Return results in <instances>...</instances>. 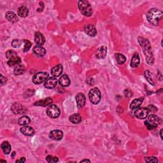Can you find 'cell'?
<instances>
[{"label":"cell","mask_w":163,"mask_h":163,"mask_svg":"<svg viewBox=\"0 0 163 163\" xmlns=\"http://www.w3.org/2000/svg\"><path fill=\"white\" fill-rule=\"evenodd\" d=\"M26 69L24 65L22 64H18L16 66V68H14V74L16 75H22L24 73Z\"/></svg>","instance_id":"83f0119b"},{"label":"cell","mask_w":163,"mask_h":163,"mask_svg":"<svg viewBox=\"0 0 163 163\" xmlns=\"http://www.w3.org/2000/svg\"><path fill=\"white\" fill-rule=\"evenodd\" d=\"M89 98L90 102L94 104H97L99 103L102 95L98 88L94 87L91 89L89 93Z\"/></svg>","instance_id":"8992f818"},{"label":"cell","mask_w":163,"mask_h":163,"mask_svg":"<svg viewBox=\"0 0 163 163\" xmlns=\"http://www.w3.org/2000/svg\"><path fill=\"white\" fill-rule=\"evenodd\" d=\"M70 121L72 122L73 124H79L82 121V117L80 114L79 113H75L71 115L69 117Z\"/></svg>","instance_id":"484cf974"},{"label":"cell","mask_w":163,"mask_h":163,"mask_svg":"<svg viewBox=\"0 0 163 163\" xmlns=\"http://www.w3.org/2000/svg\"><path fill=\"white\" fill-rule=\"evenodd\" d=\"M49 78V74L46 72L36 73L33 77V82L36 85L40 84L45 82V80Z\"/></svg>","instance_id":"ba28073f"},{"label":"cell","mask_w":163,"mask_h":163,"mask_svg":"<svg viewBox=\"0 0 163 163\" xmlns=\"http://www.w3.org/2000/svg\"><path fill=\"white\" fill-rule=\"evenodd\" d=\"M22 42L23 44V51L25 52L30 50L31 47V43L27 40H24Z\"/></svg>","instance_id":"1f68e13d"},{"label":"cell","mask_w":163,"mask_h":163,"mask_svg":"<svg viewBox=\"0 0 163 163\" xmlns=\"http://www.w3.org/2000/svg\"><path fill=\"white\" fill-rule=\"evenodd\" d=\"M26 162V159L24 157H22L21 159L16 161V162Z\"/></svg>","instance_id":"ab89813d"},{"label":"cell","mask_w":163,"mask_h":163,"mask_svg":"<svg viewBox=\"0 0 163 163\" xmlns=\"http://www.w3.org/2000/svg\"><path fill=\"white\" fill-rule=\"evenodd\" d=\"M143 99H144V98H140L134 99L130 104L131 110H134L137 109L140 107L143 102Z\"/></svg>","instance_id":"603a6c76"},{"label":"cell","mask_w":163,"mask_h":163,"mask_svg":"<svg viewBox=\"0 0 163 163\" xmlns=\"http://www.w3.org/2000/svg\"><path fill=\"white\" fill-rule=\"evenodd\" d=\"M58 161H59L58 157H53V162H57Z\"/></svg>","instance_id":"60d3db41"},{"label":"cell","mask_w":163,"mask_h":163,"mask_svg":"<svg viewBox=\"0 0 163 163\" xmlns=\"http://www.w3.org/2000/svg\"><path fill=\"white\" fill-rule=\"evenodd\" d=\"M21 132L24 135L27 136H32L35 135V131L31 127L26 126H24L20 129Z\"/></svg>","instance_id":"d6986e66"},{"label":"cell","mask_w":163,"mask_h":163,"mask_svg":"<svg viewBox=\"0 0 163 163\" xmlns=\"http://www.w3.org/2000/svg\"><path fill=\"white\" fill-rule=\"evenodd\" d=\"M5 17L7 18V20L10 22H11L12 23H16L19 21V18L16 14L12 12V11H8L6 13Z\"/></svg>","instance_id":"7402d4cb"},{"label":"cell","mask_w":163,"mask_h":163,"mask_svg":"<svg viewBox=\"0 0 163 163\" xmlns=\"http://www.w3.org/2000/svg\"><path fill=\"white\" fill-rule=\"evenodd\" d=\"M0 161H1V162H6V161H3V160H0Z\"/></svg>","instance_id":"f6af8a7d"},{"label":"cell","mask_w":163,"mask_h":163,"mask_svg":"<svg viewBox=\"0 0 163 163\" xmlns=\"http://www.w3.org/2000/svg\"><path fill=\"white\" fill-rule=\"evenodd\" d=\"M12 112L14 114H23L26 112V108L19 103H15L12 105L11 108Z\"/></svg>","instance_id":"30bf717a"},{"label":"cell","mask_w":163,"mask_h":163,"mask_svg":"<svg viewBox=\"0 0 163 163\" xmlns=\"http://www.w3.org/2000/svg\"><path fill=\"white\" fill-rule=\"evenodd\" d=\"M147 117V120L145 121V125L149 130L155 129L162 122V120L155 114H151Z\"/></svg>","instance_id":"3957f363"},{"label":"cell","mask_w":163,"mask_h":163,"mask_svg":"<svg viewBox=\"0 0 163 163\" xmlns=\"http://www.w3.org/2000/svg\"><path fill=\"white\" fill-rule=\"evenodd\" d=\"M1 149L5 154H9L11 152V145L8 142H4L1 145Z\"/></svg>","instance_id":"4316f807"},{"label":"cell","mask_w":163,"mask_h":163,"mask_svg":"<svg viewBox=\"0 0 163 163\" xmlns=\"http://www.w3.org/2000/svg\"><path fill=\"white\" fill-rule=\"evenodd\" d=\"M76 102L77 107L79 109H82L84 107L85 104V96L83 93H79L76 96Z\"/></svg>","instance_id":"5bb4252c"},{"label":"cell","mask_w":163,"mask_h":163,"mask_svg":"<svg viewBox=\"0 0 163 163\" xmlns=\"http://www.w3.org/2000/svg\"><path fill=\"white\" fill-rule=\"evenodd\" d=\"M6 56L8 59L7 64L10 66L18 65L21 63V59L16 52L13 50H9L6 52Z\"/></svg>","instance_id":"5b68a950"},{"label":"cell","mask_w":163,"mask_h":163,"mask_svg":"<svg viewBox=\"0 0 163 163\" xmlns=\"http://www.w3.org/2000/svg\"><path fill=\"white\" fill-rule=\"evenodd\" d=\"M22 44V42L20 40H19L17 39L16 40H13L12 42V45L14 48H19L21 46Z\"/></svg>","instance_id":"d6a6232c"},{"label":"cell","mask_w":163,"mask_h":163,"mask_svg":"<svg viewBox=\"0 0 163 163\" xmlns=\"http://www.w3.org/2000/svg\"><path fill=\"white\" fill-rule=\"evenodd\" d=\"M124 96L126 98H131L133 96L132 91L129 89H126L124 90Z\"/></svg>","instance_id":"d590c367"},{"label":"cell","mask_w":163,"mask_h":163,"mask_svg":"<svg viewBox=\"0 0 163 163\" xmlns=\"http://www.w3.org/2000/svg\"><path fill=\"white\" fill-rule=\"evenodd\" d=\"M107 54V47L106 46H102L99 47L96 52V57L99 59H104Z\"/></svg>","instance_id":"7c38bea8"},{"label":"cell","mask_w":163,"mask_h":163,"mask_svg":"<svg viewBox=\"0 0 163 163\" xmlns=\"http://www.w3.org/2000/svg\"><path fill=\"white\" fill-rule=\"evenodd\" d=\"M33 53L39 57H43L46 54V50L41 46H35L33 48Z\"/></svg>","instance_id":"44dd1931"},{"label":"cell","mask_w":163,"mask_h":163,"mask_svg":"<svg viewBox=\"0 0 163 163\" xmlns=\"http://www.w3.org/2000/svg\"><path fill=\"white\" fill-rule=\"evenodd\" d=\"M149 112L147 108H138L134 113V116L138 119H145L148 116Z\"/></svg>","instance_id":"9c48e42d"},{"label":"cell","mask_w":163,"mask_h":163,"mask_svg":"<svg viewBox=\"0 0 163 163\" xmlns=\"http://www.w3.org/2000/svg\"><path fill=\"white\" fill-rule=\"evenodd\" d=\"M147 109L148 110V112H152V113H156L157 112V110H158L157 107L153 104L148 105V107H147Z\"/></svg>","instance_id":"e575fe53"},{"label":"cell","mask_w":163,"mask_h":163,"mask_svg":"<svg viewBox=\"0 0 163 163\" xmlns=\"http://www.w3.org/2000/svg\"><path fill=\"white\" fill-rule=\"evenodd\" d=\"M52 99L51 98H47L45 99H43L41 100L38 101V102H35L34 103V105L37 107H45L47 106H49L52 103Z\"/></svg>","instance_id":"9a60e30c"},{"label":"cell","mask_w":163,"mask_h":163,"mask_svg":"<svg viewBox=\"0 0 163 163\" xmlns=\"http://www.w3.org/2000/svg\"><path fill=\"white\" fill-rule=\"evenodd\" d=\"M63 71V67L61 64H57L52 68L51 70V75L57 77V76H59Z\"/></svg>","instance_id":"ac0fdd59"},{"label":"cell","mask_w":163,"mask_h":163,"mask_svg":"<svg viewBox=\"0 0 163 163\" xmlns=\"http://www.w3.org/2000/svg\"><path fill=\"white\" fill-rule=\"evenodd\" d=\"M49 137L55 141H59L63 137V132L60 130H53L50 132Z\"/></svg>","instance_id":"4fadbf2b"},{"label":"cell","mask_w":163,"mask_h":163,"mask_svg":"<svg viewBox=\"0 0 163 163\" xmlns=\"http://www.w3.org/2000/svg\"><path fill=\"white\" fill-rule=\"evenodd\" d=\"M57 84V79L54 76L48 78L44 82V87L47 89H52L56 87Z\"/></svg>","instance_id":"8fae6325"},{"label":"cell","mask_w":163,"mask_h":163,"mask_svg":"<svg viewBox=\"0 0 163 163\" xmlns=\"http://www.w3.org/2000/svg\"><path fill=\"white\" fill-rule=\"evenodd\" d=\"M46 160L48 162H53V157H52V156L49 155L47 157H46Z\"/></svg>","instance_id":"f35d334b"},{"label":"cell","mask_w":163,"mask_h":163,"mask_svg":"<svg viewBox=\"0 0 163 163\" xmlns=\"http://www.w3.org/2000/svg\"><path fill=\"white\" fill-rule=\"evenodd\" d=\"M31 122V119L27 116H23L18 120V123L21 126H26Z\"/></svg>","instance_id":"f546056e"},{"label":"cell","mask_w":163,"mask_h":163,"mask_svg":"<svg viewBox=\"0 0 163 163\" xmlns=\"http://www.w3.org/2000/svg\"><path fill=\"white\" fill-rule=\"evenodd\" d=\"M47 114L50 118L57 119L59 117L61 114L60 109L55 104H50L47 108Z\"/></svg>","instance_id":"52a82bcc"},{"label":"cell","mask_w":163,"mask_h":163,"mask_svg":"<svg viewBox=\"0 0 163 163\" xmlns=\"http://www.w3.org/2000/svg\"><path fill=\"white\" fill-rule=\"evenodd\" d=\"M138 42L141 45L142 49L143 50V54L145 56V59L147 63L148 64H153L154 63V56L151 49V46L149 41L146 38L142 37H138Z\"/></svg>","instance_id":"6da1fadb"},{"label":"cell","mask_w":163,"mask_h":163,"mask_svg":"<svg viewBox=\"0 0 163 163\" xmlns=\"http://www.w3.org/2000/svg\"><path fill=\"white\" fill-rule=\"evenodd\" d=\"M17 13L21 17H26L29 14V10L26 7L22 6L18 8Z\"/></svg>","instance_id":"d4e9b609"},{"label":"cell","mask_w":163,"mask_h":163,"mask_svg":"<svg viewBox=\"0 0 163 163\" xmlns=\"http://www.w3.org/2000/svg\"><path fill=\"white\" fill-rule=\"evenodd\" d=\"M33 94H34V90H32V89H29V90H27L24 94H26V98H29L31 96L33 95Z\"/></svg>","instance_id":"8d00e7d4"},{"label":"cell","mask_w":163,"mask_h":163,"mask_svg":"<svg viewBox=\"0 0 163 163\" xmlns=\"http://www.w3.org/2000/svg\"><path fill=\"white\" fill-rule=\"evenodd\" d=\"M160 135H161V138L162 140V139H163V138H162V129H161V131H160Z\"/></svg>","instance_id":"7bdbcfd3"},{"label":"cell","mask_w":163,"mask_h":163,"mask_svg":"<svg viewBox=\"0 0 163 163\" xmlns=\"http://www.w3.org/2000/svg\"><path fill=\"white\" fill-rule=\"evenodd\" d=\"M7 83V79L1 75V85H3Z\"/></svg>","instance_id":"74e56055"},{"label":"cell","mask_w":163,"mask_h":163,"mask_svg":"<svg viewBox=\"0 0 163 163\" xmlns=\"http://www.w3.org/2000/svg\"><path fill=\"white\" fill-rule=\"evenodd\" d=\"M35 42L38 46H42L45 44V38L42 33L40 32H36L35 35Z\"/></svg>","instance_id":"2e32d148"},{"label":"cell","mask_w":163,"mask_h":163,"mask_svg":"<svg viewBox=\"0 0 163 163\" xmlns=\"http://www.w3.org/2000/svg\"><path fill=\"white\" fill-rule=\"evenodd\" d=\"M163 16L162 12L159 9L156 8H151L148 10L147 13V21L149 22L151 24L155 26L159 25L160 21L162 20Z\"/></svg>","instance_id":"7a4b0ae2"},{"label":"cell","mask_w":163,"mask_h":163,"mask_svg":"<svg viewBox=\"0 0 163 163\" xmlns=\"http://www.w3.org/2000/svg\"><path fill=\"white\" fill-rule=\"evenodd\" d=\"M140 63V59L138 53H135L132 57L130 65L132 68H136Z\"/></svg>","instance_id":"cb8c5ba5"},{"label":"cell","mask_w":163,"mask_h":163,"mask_svg":"<svg viewBox=\"0 0 163 163\" xmlns=\"http://www.w3.org/2000/svg\"><path fill=\"white\" fill-rule=\"evenodd\" d=\"M145 160L147 162H159V160L155 157H145Z\"/></svg>","instance_id":"836d02e7"},{"label":"cell","mask_w":163,"mask_h":163,"mask_svg":"<svg viewBox=\"0 0 163 163\" xmlns=\"http://www.w3.org/2000/svg\"><path fill=\"white\" fill-rule=\"evenodd\" d=\"M115 57H116V61L119 64H123L124 63H126V57L124 56L123 54L117 53V54H115Z\"/></svg>","instance_id":"f1b7e54d"},{"label":"cell","mask_w":163,"mask_h":163,"mask_svg":"<svg viewBox=\"0 0 163 163\" xmlns=\"http://www.w3.org/2000/svg\"><path fill=\"white\" fill-rule=\"evenodd\" d=\"M90 162V161L88 159H84V160H82V161H81L80 162Z\"/></svg>","instance_id":"b9f144b4"},{"label":"cell","mask_w":163,"mask_h":163,"mask_svg":"<svg viewBox=\"0 0 163 163\" xmlns=\"http://www.w3.org/2000/svg\"><path fill=\"white\" fill-rule=\"evenodd\" d=\"M16 155V152H13L12 155H11V156H12V157H13Z\"/></svg>","instance_id":"ee69618b"},{"label":"cell","mask_w":163,"mask_h":163,"mask_svg":"<svg viewBox=\"0 0 163 163\" xmlns=\"http://www.w3.org/2000/svg\"><path fill=\"white\" fill-rule=\"evenodd\" d=\"M144 75L146 80L148 82V83L152 85H155L154 80H153V79L152 77V74L149 70H146L144 73Z\"/></svg>","instance_id":"4dcf8cb0"},{"label":"cell","mask_w":163,"mask_h":163,"mask_svg":"<svg viewBox=\"0 0 163 163\" xmlns=\"http://www.w3.org/2000/svg\"><path fill=\"white\" fill-rule=\"evenodd\" d=\"M78 7L82 14L86 17H90L93 14V8L87 1H79Z\"/></svg>","instance_id":"277c9868"},{"label":"cell","mask_w":163,"mask_h":163,"mask_svg":"<svg viewBox=\"0 0 163 163\" xmlns=\"http://www.w3.org/2000/svg\"><path fill=\"white\" fill-rule=\"evenodd\" d=\"M59 84L61 87H68L70 85V80L68 77V76L67 75H62L59 80Z\"/></svg>","instance_id":"ffe728a7"},{"label":"cell","mask_w":163,"mask_h":163,"mask_svg":"<svg viewBox=\"0 0 163 163\" xmlns=\"http://www.w3.org/2000/svg\"><path fill=\"white\" fill-rule=\"evenodd\" d=\"M84 30L85 32L86 33V34H87L89 36L91 37H94L97 35L96 29V27L93 25L91 24L86 25L84 27Z\"/></svg>","instance_id":"e0dca14e"}]
</instances>
